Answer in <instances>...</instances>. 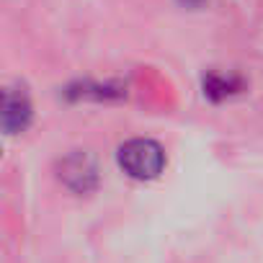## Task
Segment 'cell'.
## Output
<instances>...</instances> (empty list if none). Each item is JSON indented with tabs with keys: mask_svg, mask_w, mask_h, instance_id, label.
<instances>
[{
	"mask_svg": "<svg viewBox=\"0 0 263 263\" xmlns=\"http://www.w3.org/2000/svg\"><path fill=\"white\" fill-rule=\"evenodd\" d=\"M240 90V80L237 78H224V75H209L204 80V93L212 98V101H222L232 93Z\"/></svg>",
	"mask_w": 263,
	"mask_h": 263,
	"instance_id": "277c9868",
	"label": "cell"
},
{
	"mask_svg": "<svg viewBox=\"0 0 263 263\" xmlns=\"http://www.w3.org/2000/svg\"><path fill=\"white\" fill-rule=\"evenodd\" d=\"M119 165L137 181L158 178L165 168V150L155 140H129L119 147Z\"/></svg>",
	"mask_w": 263,
	"mask_h": 263,
	"instance_id": "6da1fadb",
	"label": "cell"
},
{
	"mask_svg": "<svg viewBox=\"0 0 263 263\" xmlns=\"http://www.w3.org/2000/svg\"><path fill=\"white\" fill-rule=\"evenodd\" d=\"M62 178L75 191H90L96 186V165L85 155H72L62 165Z\"/></svg>",
	"mask_w": 263,
	"mask_h": 263,
	"instance_id": "3957f363",
	"label": "cell"
},
{
	"mask_svg": "<svg viewBox=\"0 0 263 263\" xmlns=\"http://www.w3.org/2000/svg\"><path fill=\"white\" fill-rule=\"evenodd\" d=\"M3 129L8 135H21V132L31 124V103L26 93L21 90H6L3 93Z\"/></svg>",
	"mask_w": 263,
	"mask_h": 263,
	"instance_id": "7a4b0ae2",
	"label": "cell"
},
{
	"mask_svg": "<svg viewBox=\"0 0 263 263\" xmlns=\"http://www.w3.org/2000/svg\"><path fill=\"white\" fill-rule=\"evenodd\" d=\"M181 3H183V6H194V8H196V6H201V3H204V0H181Z\"/></svg>",
	"mask_w": 263,
	"mask_h": 263,
	"instance_id": "5b68a950",
	"label": "cell"
}]
</instances>
